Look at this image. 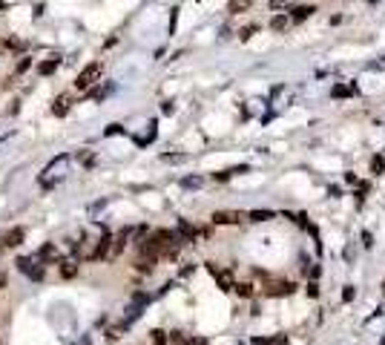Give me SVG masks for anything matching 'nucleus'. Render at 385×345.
I'll return each instance as SVG.
<instances>
[{"label": "nucleus", "instance_id": "1", "mask_svg": "<svg viewBox=\"0 0 385 345\" xmlns=\"http://www.w3.org/2000/svg\"><path fill=\"white\" fill-rule=\"evenodd\" d=\"M66 164H69V156H66V153L55 156L52 161H49V164H46V167H43V176H40L37 182H40V184H43L46 190H52L55 184H58V182H61V179H64Z\"/></svg>", "mask_w": 385, "mask_h": 345}, {"label": "nucleus", "instance_id": "2", "mask_svg": "<svg viewBox=\"0 0 385 345\" xmlns=\"http://www.w3.org/2000/svg\"><path fill=\"white\" fill-rule=\"evenodd\" d=\"M98 78H101V63H89V66H84L81 72H78V78H75V90H81V92H89L92 87L98 84Z\"/></svg>", "mask_w": 385, "mask_h": 345}, {"label": "nucleus", "instance_id": "3", "mask_svg": "<svg viewBox=\"0 0 385 345\" xmlns=\"http://www.w3.org/2000/svg\"><path fill=\"white\" fill-rule=\"evenodd\" d=\"M15 268H18L23 276H29L32 282H43V279H46V265H37V262L29 259V256H20V259L15 262Z\"/></svg>", "mask_w": 385, "mask_h": 345}, {"label": "nucleus", "instance_id": "4", "mask_svg": "<svg viewBox=\"0 0 385 345\" xmlns=\"http://www.w3.org/2000/svg\"><path fill=\"white\" fill-rule=\"evenodd\" d=\"M23 239H26V227H9L6 230V236H3V245L6 248H18V245H23Z\"/></svg>", "mask_w": 385, "mask_h": 345}, {"label": "nucleus", "instance_id": "5", "mask_svg": "<svg viewBox=\"0 0 385 345\" xmlns=\"http://www.w3.org/2000/svg\"><path fill=\"white\" fill-rule=\"evenodd\" d=\"M207 268H210V273H213V276H216V282H219V288H222V291H233V276H230V273H227V271H222V268H216V265H207Z\"/></svg>", "mask_w": 385, "mask_h": 345}, {"label": "nucleus", "instance_id": "6", "mask_svg": "<svg viewBox=\"0 0 385 345\" xmlns=\"http://www.w3.org/2000/svg\"><path fill=\"white\" fill-rule=\"evenodd\" d=\"M72 104H75V101H72V95H58V98H55V107H52V112H55V115H58V118H64L66 112H69V109H72Z\"/></svg>", "mask_w": 385, "mask_h": 345}, {"label": "nucleus", "instance_id": "7", "mask_svg": "<svg viewBox=\"0 0 385 345\" xmlns=\"http://www.w3.org/2000/svg\"><path fill=\"white\" fill-rule=\"evenodd\" d=\"M37 262H61V256H58V248L55 245H43L40 251H37Z\"/></svg>", "mask_w": 385, "mask_h": 345}, {"label": "nucleus", "instance_id": "8", "mask_svg": "<svg viewBox=\"0 0 385 345\" xmlns=\"http://www.w3.org/2000/svg\"><path fill=\"white\" fill-rule=\"evenodd\" d=\"M170 343L173 345H204V340H192V337H187L184 331H173V334H170Z\"/></svg>", "mask_w": 385, "mask_h": 345}, {"label": "nucleus", "instance_id": "9", "mask_svg": "<svg viewBox=\"0 0 385 345\" xmlns=\"http://www.w3.org/2000/svg\"><path fill=\"white\" fill-rule=\"evenodd\" d=\"M58 66H61V58L55 55V58H49V61H40V63H37V72H40V75H52Z\"/></svg>", "mask_w": 385, "mask_h": 345}, {"label": "nucleus", "instance_id": "10", "mask_svg": "<svg viewBox=\"0 0 385 345\" xmlns=\"http://www.w3.org/2000/svg\"><path fill=\"white\" fill-rule=\"evenodd\" d=\"M314 12H316V6H296V9H293V20H296V23H302V20H305V18H311Z\"/></svg>", "mask_w": 385, "mask_h": 345}, {"label": "nucleus", "instance_id": "11", "mask_svg": "<svg viewBox=\"0 0 385 345\" xmlns=\"http://www.w3.org/2000/svg\"><path fill=\"white\" fill-rule=\"evenodd\" d=\"M213 221L216 224H236V221H242L239 213H213Z\"/></svg>", "mask_w": 385, "mask_h": 345}, {"label": "nucleus", "instance_id": "12", "mask_svg": "<svg viewBox=\"0 0 385 345\" xmlns=\"http://www.w3.org/2000/svg\"><path fill=\"white\" fill-rule=\"evenodd\" d=\"M250 3H253V0H230V3H227V12H233V15L247 12V9H250Z\"/></svg>", "mask_w": 385, "mask_h": 345}, {"label": "nucleus", "instance_id": "13", "mask_svg": "<svg viewBox=\"0 0 385 345\" xmlns=\"http://www.w3.org/2000/svg\"><path fill=\"white\" fill-rule=\"evenodd\" d=\"M75 273H78V265L75 262H61V276L64 279H72Z\"/></svg>", "mask_w": 385, "mask_h": 345}, {"label": "nucleus", "instance_id": "14", "mask_svg": "<svg viewBox=\"0 0 385 345\" xmlns=\"http://www.w3.org/2000/svg\"><path fill=\"white\" fill-rule=\"evenodd\" d=\"M288 18H285V15H276V18H273V20H270V29H276V32H282V29H288Z\"/></svg>", "mask_w": 385, "mask_h": 345}, {"label": "nucleus", "instance_id": "15", "mask_svg": "<svg viewBox=\"0 0 385 345\" xmlns=\"http://www.w3.org/2000/svg\"><path fill=\"white\" fill-rule=\"evenodd\" d=\"M290 291H293V285H290V282H285V285L279 282V285H273L267 293H273V296H282V293H290Z\"/></svg>", "mask_w": 385, "mask_h": 345}, {"label": "nucleus", "instance_id": "16", "mask_svg": "<svg viewBox=\"0 0 385 345\" xmlns=\"http://www.w3.org/2000/svg\"><path fill=\"white\" fill-rule=\"evenodd\" d=\"M6 46H9V49H15V52H20V49H23V40H20V37H9V40H6Z\"/></svg>", "mask_w": 385, "mask_h": 345}, {"label": "nucleus", "instance_id": "17", "mask_svg": "<svg viewBox=\"0 0 385 345\" xmlns=\"http://www.w3.org/2000/svg\"><path fill=\"white\" fill-rule=\"evenodd\" d=\"M153 345H167V334L164 331H153Z\"/></svg>", "mask_w": 385, "mask_h": 345}, {"label": "nucleus", "instance_id": "18", "mask_svg": "<svg viewBox=\"0 0 385 345\" xmlns=\"http://www.w3.org/2000/svg\"><path fill=\"white\" fill-rule=\"evenodd\" d=\"M29 66H32V58H26V55H23V58L18 61V72H26Z\"/></svg>", "mask_w": 385, "mask_h": 345}, {"label": "nucleus", "instance_id": "19", "mask_svg": "<svg viewBox=\"0 0 385 345\" xmlns=\"http://www.w3.org/2000/svg\"><path fill=\"white\" fill-rule=\"evenodd\" d=\"M233 291H239L242 296H250V293H253V288H250V285H233Z\"/></svg>", "mask_w": 385, "mask_h": 345}, {"label": "nucleus", "instance_id": "20", "mask_svg": "<svg viewBox=\"0 0 385 345\" xmlns=\"http://www.w3.org/2000/svg\"><path fill=\"white\" fill-rule=\"evenodd\" d=\"M121 132H124V127L121 124H109L106 127V135H121Z\"/></svg>", "mask_w": 385, "mask_h": 345}, {"label": "nucleus", "instance_id": "21", "mask_svg": "<svg viewBox=\"0 0 385 345\" xmlns=\"http://www.w3.org/2000/svg\"><path fill=\"white\" fill-rule=\"evenodd\" d=\"M81 161H84V167H92V164H95V153H92V156H89V153H84Z\"/></svg>", "mask_w": 385, "mask_h": 345}, {"label": "nucleus", "instance_id": "22", "mask_svg": "<svg viewBox=\"0 0 385 345\" xmlns=\"http://www.w3.org/2000/svg\"><path fill=\"white\" fill-rule=\"evenodd\" d=\"M201 184V179H184V187H198Z\"/></svg>", "mask_w": 385, "mask_h": 345}, {"label": "nucleus", "instance_id": "23", "mask_svg": "<svg viewBox=\"0 0 385 345\" xmlns=\"http://www.w3.org/2000/svg\"><path fill=\"white\" fill-rule=\"evenodd\" d=\"M285 3H288V0H270V9H282Z\"/></svg>", "mask_w": 385, "mask_h": 345}, {"label": "nucleus", "instance_id": "24", "mask_svg": "<svg viewBox=\"0 0 385 345\" xmlns=\"http://www.w3.org/2000/svg\"><path fill=\"white\" fill-rule=\"evenodd\" d=\"M253 32H256V26H247V29L242 32V37H245V40H247V37H250V35H253Z\"/></svg>", "mask_w": 385, "mask_h": 345}, {"label": "nucleus", "instance_id": "25", "mask_svg": "<svg viewBox=\"0 0 385 345\" xmlns=\"http://www.w3.org/2000/svg\"><path fill=\"white\" fill-rule=\"evenodd\" d=\"M6 285H9V276H6V273L0 271V288H6Z\"/></svg>", "mask_w": 385, "mask_h": 345}, {"label": "nucleus", "instance_id": "26", "mask_svg": "<svg viewBox=\"0 0 385 345\" xmlns=\"http://www.w3.org/2000/svg\"><path fill=\"white\" fill-rule=\"evenodd\" d=\"M3 251H6V245H3V236H0V256H3Z\"/></svg>", "mask_w": 385, "mask_h": 345}, {"label": "nucleus", "instance_id": "27", "mask_svg": "<svg viewBox=\"0 0 385 345\" xmlns=\"http://www.w3.org/2000/svg\"><path fill=\"white\" fill-rule=\"evenodd\" d=\"M0 9H6V0H0Z\"/></svg>", "mask_w": 385, "mask_h": 345}, {"label": "nucleus", "instance_id": "28", "mask_svg": "<svg viewBox=\"0 0 385 345\" xmlns=\"http://www.w3.org/2000/svg\"><path fill=\"white\" fill-rule=\"evenodd\" d=\"M383 291H385V285H383Z\"/></svg>", "mask_w": 385, "mask_h": 345}]
</instances>
